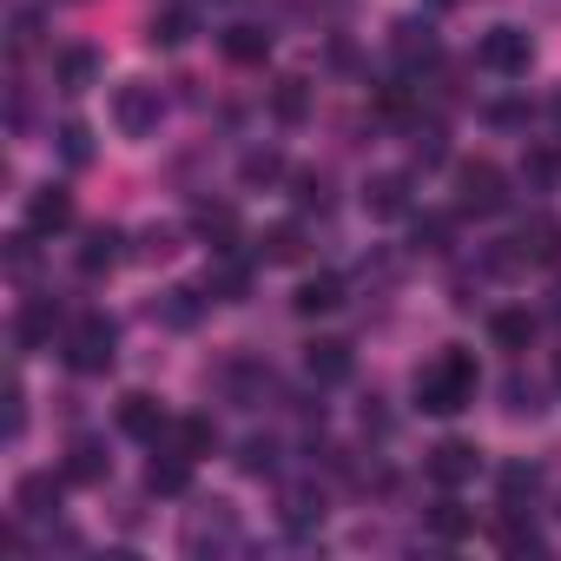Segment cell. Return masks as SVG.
Segmentation results:
<instances>
[{
	"label": "cell",
	"mask_w": 561,
	"mask_h": 561,
	"mask_svg": "<svg viewBox=\"0 0 561 561\" xmlns=\"http://www.w3.org/2000/svg\"><path fill=\"white\" fill-rule=\"evenodd\" d=\"M54 324H60V311H54V298H34V305L21 311V351H34V344H47V337H54Z\"/></svg>",
	"instance_id": "7402d4cb"
},
{
	"label": "cell",
	"mask_w": 561,
	"mask_h": 561,
	"mask_svg": "<svg viewBox=\"0 0 561 561\" xmlns=\"http://www.w3.org/2000/svg\"><path fill=\"white\" fill-rule=\"evenodd\" d=\"M165 436H172V449H185V456H192V462H198V456H205V449H211V443H218V430H211V423H205V416H179V423H172V430H165Z\"/></svg>",
	"instance_id": "603a6c76"
},
{
	"label": "cell",
	"mask_w": 561,
	"mask_h": 561,
	"mask_svg": "<svg viewBox=\"0 0 561 561\" xmlns=\"http://www.w3.org/2000/svg\"><path fill=\"white\" fill-rule=\"evenodd\" d=\"M152 41H159V47H185V41H192V14H185V8H172V14L152 27Z\"/></svg>",
	"instance_id": "1f68e13d"
},
{
	"label": "cell",
	"mask_w": 561,
	"mask_h": 561,
	"mask_svg": "<svg viewBox=\"0 0 561 561\" xmlns=\"http://www.w3.org/2000/svg\"><path fill=\"white\" fill-rule=\"evenodd\" d=\"M337 305H344V277L337 271H318V277H305V285H298V311L305 318H324Z\"/></svg>",
	"instance_id": "9a60e30c"
},
{
	"label": "cell",
	"mask_w": 561,
	"mask_h": 561,
	"mask_svg": "<svg viewBox=\"0 0 561 561\" xmlns=\"http://www.w3.org/2000/svg\"><path fill=\"white\" fill-rule=\"evenodd\" d=\"M554 318H561V285H554Z\"/></svg>",
	"instance_id": "ab89813d"
},
{
	"label": "cell",
	"mask_w": 561,
	"mask_h": 561,
	"mask_svg": "<svg viewBox=\"0 0 561 561\" xmlns=\"http://www.w3.org/2000/svg\"><path fill=\"white\" fill-rule=\"evenodd\" d=\"M305 244H298V225H277V231H264V257H298Z\"/></svg>",
	"instance_id": "d6a6232c"
},
{
	"label": "cell",
	"mask_w": 561,
	"mask_h": 561,
	"mask_svg": "<svg viewBox=\"0 0 561 561\" xmlns=\"http://www.w3.org/2000/svg\"><path fill=\"white\" fill-rule=\"evenodd\" d=\"M271 113L285 119V126H298V119L311 113V93H305V80H277V93H271Z\"/></svg>",
	"instance_id": "484cf974"
},
{
	"label": "cell",
	"mask_w": 561,
	"mask_h": 561,
	"mask_svg": "<svg viewBox=\"0 0 561 561\" xmlns=\"http://www.w3.org/2000/svg\"><path fill=\"white\" fill-rule=\"evenodd\" d=\"M305 370H311L318 383H344V377H351V344H337V337L311 344V351H305Z\"/></svg>",
	"instance_id": "ac0fdd59"
},
{
	"label": "cell",
	"mask_w": 561,
	"mask_h": 561,
	"mask_svg": "<svg viewBox=\"0 0 561 561\" xmlns=\"http://www.w3.org/2000/svg\"><path fill=\"white\" fill-rule=\"evenodd\" d=\"M198 238H211V251H238V218H231V205H198Z\"/></svg>",
	"instance_id": "d6986e66"
},
{
	"label": "cell",
	"mask_w": 561,
	"mask_h": 561,
	"mask_svg": "<svg viewBox=\"0 0 561 561\" xmlns=\"http://www.w3.org/2000/svg\"><path fill=\"white\" fill-rule=\"evenodd\" d=\"M185 548H192V554H205V548H238V515H231L225 502L198 508L192 528H185Z\"/></svg>",
	"instance_id": "9c48e42d"
},
{
	"label": "cell",
	"mask_w": 561,
	"mask_h": 561,
	"mask_svg": "<svg viewBox=\"0 0 561 561\" xmlns=\"http://www.w3.org/2000/svg\"><path fill=\"white\" fill-rule=\"evenodd\" d=\"M489 337H495L502 351H528V344H535V318H528V311H495V318H489Z\"/></svg>",
	"instance_id": "ffe728a7"
},
{
	"label": "cell",
	"mask_w": 561,
	"mask_h": 561,
	"mask_svg": "<svg viewBox=\"0 0 561 561\" xmlns=\"http://www.w3.org/2000/svg\"><path fill=\"white\" fill-rule=\"evenodd\" d=\"M522 179H528V185H548V179H554V152H535V159L522 165Z\"/></svg>",
	"instance_id": "74e56055"
},
{
	"label": "cell",
	"mask_w": 561,
	"mask_h": 561,
	"mask_svg": "<svg viewBox=\"0 0 561 561\" xmlns=\"http://www.w3.org/2000/svg\"><path fill=\"white\" fill-rule=\"evenodd\" d=\"M416 159H423V165H436V159H443V133H436V126H423V133H416Z\"/></svg>",
	"instance_id": "8d00e7d4"
},
{
	"label": "cell",
	"mask_w": 561,
	"mask_h": 561,
	"mask_svg": "<svg viewBox=\"0 0 561 561\" xmlns=\"http://www.w3.org/2000/svg\"><path fill=\"white\" fill-rule=\"evenodd\" d=\"M554 113H561V106H554Z\"/></svg>",
	"instance_id": "60d3db41"
},
{
	"label": "cell",
	"mask_w": 561,
	"mask_h": 561,
	"mask_svg": "<svg viewBox=\"0 0 561 561\" xmlns=\"http://www.w3.org/2000/svg\"><path fill=\"white\" fill-rule=\"evenodd\" d=\"M67 225H73V192L41 185V192L27 198V231H34V238H54V231H67Z\"/></svg>",
	"instance_id": "8fae6325"
},
{
	"label": "cell",
	"mask_w": 561,
	"mask_h": 561,
	"mask_svg": "<svg viewBox=\"0 0 561 561\" xmlns=\"http://www.w3.org/2000/svg\"><path fill=\"white\" fill-rule=\"evenodd\" d=\"M192 298H198V291H165V324H192V318H198Z\"/></svg>",
	"instance_id": "d590c367"
},
{
	"label": "cell",
	"mask_w": 561,
	"mask_h": 561,
	"mask_svg": "<svg viewBox=\"0 0 561 561\" xmlns=\"http://www.w3.org/2000/svg\"><path fill=\"white\" fill-rule=\"evenodd\" d=\"M476 469H482V456L469 443H436L430 449V482L436 489H462V482H476Z\"/></svg>",
	"instance_id": "7c38bea8"
},
{
	"label": "cell",
	"mask_w": 561,
	"mask_h": 561,
	"mask_svg": "<svg viewBox=\"0 0 561 561\" xmlns=\"http://www.w3.org/2000/svg\"><path fill=\"white\" fill-rule=\"evenodd\" d=\"M238 462H244L251 476H271V469H277V443H271V436H251V443L238 449Z\"/></svg>",
	"instance_id": "4dcf8cb0"
},
{
	"label": "cell",
	"mask_w": 561,
	"mask_h": 561,
	"mask_svg": "<svg viewBox=\"0 0 561 561\" xmlns=\"http://www.w3.org/2000/svg\"><path fill=\"white\" fill-rule=\"evenodd\" d=\"M106 476H113V456H106V443L80 436V443L67 449V482H80V489H100Z\"/></svg>",
	"instance_id": "5bb4252c"
},
{
	"label": "cell",
	"mask_w": 561,
	"mask_h": 561,
	"mask_svg": "<svg viewBox=\"0 0 561 561\" xmlns=\"http://www.w3.org/2000/svg\"><path fill=\"white\" fill-rule=\"evenodd\" d=\"M146 489H152V495H185V489H192V456H185V449H172V443H152Z\"/></svg>",
	"instance_id": "ba28073f"
},
{
	"label": "cell",
	"mask_w": 561,
	"mask_h": 561,
	"mask_svg": "<svg viewBox=\"0 0 561 561\" xmlns=\"http://www.w3.org/2000/svg\"><path fill=\"white\" fill-rule=\"evenodd\" d=\"M159 119H165V100H159V87L133 80V87H119V93H113V126H119L126 139H146V133H159Z\"/></svg>",
	"instance_id": "277c9868"
},
{
	"label": "cell",
	"mask_w": 561,
	"mask_h": 561,
	"mask_svg": "<svg viewBox=\"0 0 561 561\" xmlns=\"http://www.w3.org/2000/svg\"><path fill=\"white\" fill-rule=\"evenodd\" d=\"M113 264H119V231H106V225H100V231H87L80 271H87V277H100V271H113Z\"/></svg>",
	"instance_id": "44dd1931"
},
{
	"label": "cell",
	"mask_w": 561,
	"mask_h": 561,
	"mask_svg": "<svg viewBox=\"0 0 561 561\" xmlns=\"http://www.w3.org/2000/svg\"><path fill=\"white\" fill-rule=\"evenodd\" d=\"M456 205H462V211H476V218H489V211H502V205H508V179H502L489 159H476V165H462V172H456Z\"/></svg>",
	"instance_id": "5b68a950"
},
{
	"label": "cell",
	"mask_w": 561,
	"mask_h": 561,
	"mask_svg": "<svg viewBox=\"0 0 561 561\" xmlns=\"http://www.w3.org/2000/svg\"><path fill=\"white\" fill-rule=\"evenodd\" d=\"M54 80H60V93H87V87H100V54L67 47V54L54 60Z\"/></svg>",
	"instance_id": "2e32d148"
},
{
	"label": "cell",
	"mask_w": 561,
	"mask_h": 561,
	"mask_svg": "<svg viewBox=\"0 0 561 561\" xmlns=\"http://www.w3.org/2000/svg\"><path fill=\"white\" fill-rule=\"evenodd\" d=\"M416 251H443V218H423L416 225Z\"/></svg>",
	"instance_id": "f35d334b"
},
{
	"label": "cell",
	"mask_w": 561,
	"mask_h": 561,
	"mask_svg": "<svg viewBox=\"0 0 561 561\" xmlns=\"http://www.w3.org/2000/svg\"><path fill=\"white\" fill-rule=\"evenodd\" d=\"M277 522H285L291 535H318L324 528V489L318 482H291L285 495H277Z\"/></svg>",
	"instance_id": "8992f818"
},
{
	"label": "cell",
	"mask_w": 561,
	"mask_h": 561,
	"mask_svg": "<svg viewBox=\"0 0 561 561\" xmlns=\"http://www.w3.org/2000/svg\"><path fill=\"white\" fill-rule=\"evenodd\" d=\"M119 430L133 436V443H165V430H172V416L146 397V390H133V397H119Z\"/></svg>",
	"instance_id": "52a82bcc"
},
{
	"label": "cell",
	"mask_w": 561,
	"mask_h": 561,
	"mask_svg": "<svg viewBox=\"0 0 561 561\" xmlns=\"http://www.w3.org/2000/svg\"><path fill=\"white\" fill-rule=\"evenodd\" d=\"M60 152H67V165H87V159H93V133H87L80 119H67V126H60Z\"/></svg>",
	"instance_id": "f546056e"
},
{
	"label": "cell",
	"mask_w": 561,
	"mask_h": 561,
	"mask_svg": "<svg viewBox=\"0 0 561 561\" xmlns=\"http://www.w3.org/2000/svg\"><path fill=\"white\" fill-rule=\"evenodd\" d=\"M364 211H370V218H403V211H410V179H403V172H377V179L364 185Z\"/></svg>",
	"instance_id": "4fadbf2b"
},
{
	"label": "cell",
	"mask_w": 561,
	"mask_h": 561,
	"mask_svg": "<svg viewBox=\"0 0 561 561\" xmlns=\"http://www.w3.org/2000/svg\"><path fill=\"white\" fill-rule=\"evenodd\" d=\"M397 60H403V67L436 60V34H430V27H416V21H403V27H397Z\"/></svg>",
	"instance_id": "cb8c5ba5"
},
{
	"label": "cell",
	"mask_w": 561,
	"mask_h": 561,
	"mask_svg": "<svg viewBox=\"0 0 561 561\" xmlns=\"http://www.w3.org/2000/svg\"><path fill=\"white\" fill-rule=\"evenodd\" d=\"M67 364L80 370V377H100V370H113V351H119V331H113V318H80L73 331H67Z\"/></svg>",
	"instance_id": "7a4b0ae2"
},
{
	"label": "cell",
	"mask_w": 561,
	"mask_h": 561,
	"mask_svg": "<svg viewBox=\"0 0 561 561\" xmlns=\"http://www.w3.org/2000/svg\"><path fill=\"white\" fill-rule=\"evenodd\" d=\"M502 548H515V554L528 548V554H535V548H541V535H535V528H522V522H515V508H508V522H502Z\"/></svg>",
	"instance_id": "e575fe53"
},
{
	"label": "cell",
	"mask_w": 561,
	"mask_h": 561,
	"mask_svg": "<svg viewBox=\"0 0 561 561\" xmlns=\"http://www.w3.org/2000/svg\"><path fill=\"white\" fill-rule=\"evenodd\" d=\"M277 152H244V185H264V179H277Z\"/></svg>",
	"instance_id": "836d02e7"
},
{
	"label": "cell",
	"mask_w": 561,
	"mask_h": 561,
	"mask_svg": "<svg viewBox=\"0 0 561 561\" xmlns=\"http://www.w3.org/2000/svg\"><path fill=\"white\" fill-rule=\"evenodd\" d=\"M476 60H482V73H495V80H528V67H535V41H528L522 27H489L482 47H476Z\"/></svg>",
	"instance_id": "3957f363"
},
{
	"label": "cell",
	"mask_w": 561,
	"mask_h": 561,
	"mask_svg": "<svg viewBox=\"0 0 561 561\" xmlns=\"http://www.w3.org/2000/svg\"><path fill=\"white\" fill-rule=\"evenodd\" d=\"M244 285H251V277H244V264H231V251H225L218 271H205V291L211 298H244Z\"/></svg>",
	"instance_id": "f1b7e54d"
},
{
	"label": "cell",
	"mask_w": 561,
	"mask_h": 561,
	"mask_svg": "<svg viewBox=\"0 0 561 561\" xmlns=\"http://www.w3.org/2000/svg\"><path fill=\"white\" fill-rule=\"evenodd\" d=\"M14 508H21L27 522H47V515L60 508V482H54V476H21V489H14Z\"/></svg>",
	"instance_id": "e0dca14e"
},
{
	"label": "cell",
	"mask_w": 561,
	"mask_h": 561,
	"mask_svg": "<svg viewBox=\"0 0 561 561\" xmlns=\"http://www.w3.org/2000/svg\"><path fill=\"white\" fill-rule=\"evenodd\" d=\"M225 54L251 67V60H264V54H271V34H257V27H225Z\"/></svg>",
	"instance_id": "4316f807"
},
{
	"label": "cell",
	"mask_w": 561,
	"mask_h": 561,
	"mask_svg": "<svg viewBox=\"0 0 561 561\" xmlns=\"http://www.w3.org/2000/svg\"><path fill=\"white\" fill-rule=\"evenodd\" d=\"M476 383H482L476 357H469V351H443L436 364L416 370V403H423L430 416H456V410L476 403Z\"/></svg>",
	"instance_id": "6da1fadb"
},
{
	"label": "cell",
	"mask_w": 561,
	"mask_h": 561,
	"mask_svg": "<svg viewBox=\"0 0 561 561\" xmlns=\"http://www.w3.org/2000/svg\"><path fill=\"white\" fill-rule=\"evenodd\" d=\"M508 244H515L508 264H554V257H561V225H554V218H528Z\"/></svg>",
	"instance_id": "30bf717a"
},
{
	"label": "cell",
	"mask_w": 561,
	"mask_h": 561,
	"mask_svg": "<svg viewBox=\"0 0 561 561\" xmlns=\"http://www.w3.org/2000/svg\"><path fill=\"white\" fill-rule=\"evenodd\" d=\"M430 528H436V535H443V541H462V535H469V528H476V515H469V508H462V502H456V495H443V502H436V508H430Z\"/></svg>",
	"instance_id": "d4e9b609"
},
{
	"label": "cell",
	"mask_w": 561,
	"mask_h": 561,
	"mask_svg": "<svg viewBox=\"0 0 561 561\" xmlns=\"http://www.w3.org/2000/svg\"><path fill=\"white\" fill-rule=\"evenodd\" d=\"M535 489H541L535 462H508L502 469V508H522V495H535Z\"/></svg>",
	"instance_id": "83f0119b"
}]
</instances>
